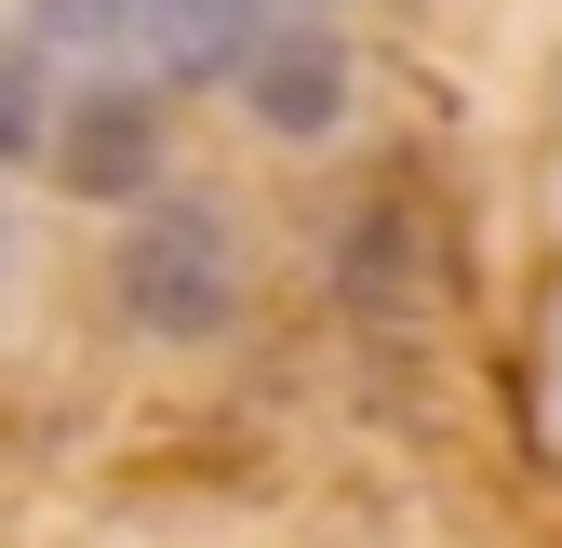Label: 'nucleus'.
Returning a JSON list of instances; mask_svg holds the SVG:
<instances>
[{
	"mask_svg": "<svg viewBox=\"0 0 562 548\" xmlns=\"http://www.w3.org/2000/svg\"><path fill=\"white\" fill-rule=\"evenodd\" d=\"M161 148H175V121H161V94L148 81H67L54 94V148H41V174L67 187V201H148L161 187Z\"/></svg>",
	"mask_w": 562,
	"mask_h": 548,
	"instance_id": "obj_2",
	"label": "nucleus"
},
{
	"mask_svg": "<svg viewBox=\"0 0 562 548\" xmlns=\"http://www.w3.org/2000/svg\"><path fill=\"white\" fill-rule=\"evenodd\" d=\"M348 41L335 27H308V14H268L255 41H241V67H228V94H241V121L255 134H281V148H322V134L348 121Z\"/></svg>",
	"mask_w": 562,
	"mask_h": 548,
	"instance_id": "obj_3",
	"label": "nucleus"
},
{
	"mask_svg": "<svg viewBox=\"0 0 562 548\" xmlns=\"http://www.w3.org/2000/svg\"><path fill=\"white\" fill-rule=\"evenodd\" d=\"M41 14H67V27H108V14H134V0H41Z\"/></svg>",
	"mask_w": 562,
	"mask_h": 548,
	"instance_id": "obj_6",
	"label": "nucleus"
},
{
	"mask_svg": "<svg viewBox=\"0 0 562 548\" xmlns=\"http://www.w3.org/2000/svg\"><path fill=\"white\" fill-rule=\"evenodd\" d=\"M108 308H121L134 334H161V349H201V334H228V321H241V241H228V215H215V201H188V187L121 201Z\"/></svg>",
	"mask_w": 562,
	"mask_h": 548,
	"instance_id": "obj_1",
	"label": "nucleus"
},
{
	"mask_svg": "<svg viewBox=\"0 0 562 548\" xmlns=\"http://www.w3.org/2000/svg\"><path fill=\"white\" fill-rule=\"evenodd\" d=\"M134 27H148V54L175 81H228L241 41L268 27V0H134Z\"/></svg>",
	"mask_w": 562,
	"mask_h": 548,
	"instance_id": "obj_4",
	"label": "nucleus"
},
{
	"mask_svg": "<svg viewBox=\"0 0 562 548\" xmlns=\"http://www.w3.org/2000/svg\"><path fill=\"white\" fill-rule=\"evenodd\" d=\"M54 94H67L54 67H41L27 41H0V161H41V148H54Z\"/></svg>",
	"mask_w": 562,
	"mask_h": 548,
	"instance_id": "obj_5",
	"label": "nucleus"
}]
</instances>
